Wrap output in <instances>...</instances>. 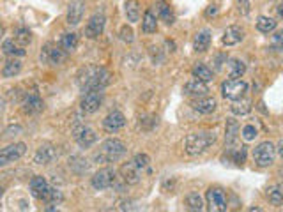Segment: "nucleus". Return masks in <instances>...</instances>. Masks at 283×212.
<instances>
[{"mask_svg": "<svg viewBox=\"0 0 283 212\" xmlns=\"http://www.w3.org/2000/svg\"><path fill=\"white\" fill-rule=\"evenodd\" d=\"M111 82V74L105 67L99 66H89L85 69H82V73L78 74V85L82 92L89 90H105Z\"/></svg>", "mask_w": 283, "mask_h": 212, "instance_id": "1", "label": "nucleus"}, {"mask_svg": "<svg viewBox=\"0 0 283 212\" xmlns=\"http://www.w3.org/2000/svg\"><path fill=\"white\" fill-rule=\"evenodd\" d=\"M126 143L119 138H108L101 143V149L94 154V159L96 163H117L119 159L124 158L126 154Z\"/></svg>", "mask_w": 283, "mask_h": 212, "instance_id": "2", "label": "nucleus"}, {"mask_svg": "<svg viewBox=\"0 0 283 212\" xmlns=\"http://www.w3.org/2000/svg\"><path fill=\"white\" fill-rule=\"evenodd\" d=\"M216 142V134L211 131H200V133H191L184 140V150L190 156L202 154L204 150L209 149L213 143Z\"/></svg>", "mask_w": 283, "mask_h": 212, "instance_id": "3", "label": "nucleus"}, {"mask_svg": "<svg viewBox=\"0 0 283 212\" xmlns=\"http://www.w3.org/2000/svg\"><path fill=\"white\" fill-rule=\"evenodd\" d=\"M246 92H248V83L241 78H230V80H227V82H223V85H221L223 98L230 99V101L242 99Z\"/></svg>", "mask_w": 283, "mask_h": 212, "instance_id": "4", "label": "nucleus"}, {"mask_svg": "<svg viewBox=\"0 0 283 212\" xmlns=\"http://www.w3.org/2000/svg\"><path fill=\"white\" fill-rule=\"evenodd\" d=\"M276 158V147L271 142H262L253 149V161L260 168L271 166Z\"/></svg>", "mask_w": 283, "mask_h": 212, "instance_id": "5", "label": "nucleus"}, {"mask_svg": "<svg viewBox=\"0 0 283 212\" xmlns=\"http://www.w3.org/2000/svg\"><path fill=\"white\" fill-rule=\"evenodd\" d=\"M73 137L77 140L78 145L83 147V149H89V147H92L98 142V134L94 133V129H90L83 122H77L73 126Z\"/></svg>", "mask_w": 283, "mask_h": 212, "instance_id": "6", "label": "nucleus"}, {"mask_svg": "<svg viewBox=\"0 0 283 212\" xmlns=\"http://www.w3.org/2000/svg\"><path fill=\"white\" fill-rule=\"evenodd\" d=\"M25 152H27V145L22 142L0 149V168H4V166L11 165V163L18 161V159H22L23 156H25Z\"/></svg>", "mask_w": 283, "mask_h": 212, "instance_id": "7", "label": "nucleus"}, {"mask_svg": "<svg viewBox=\"0 0 283 212\" xmlns=\"http://www.w3.org/2000/svg\"><path fill=\"white\" fill-rule=\"evenodd\" d=\"M67 53L62 50L61 45H53V43H48L41 51V62L48 64V66H61L66 61Z\"/></svg>", "mask_w": 283, "mask_h": 212, "instance_id": "8", "label": "nucleus"}, {"mask_svg": "<svg viewBox=\"0 0 283 212\" xmlns=\"http://www.w3.org/2000/svg\"><path fill=\"white\" fill-rule=\"evenodd\" d=\"M205 200H207V205H209V210L213 212H223L229 207L227 195L221 187H209L205 193Z\"/></svg>", "mask_w": 283, "mask_h": 212, "instance_id": "9", "label": "nucleus"}, {"mask_svg": "<svg viewBox=\"0 0 283 212\" xmlns=\"http://www.w3.org/2000/svg\"><path fill=\"white\" fill-rule=\"evenodd\" d=\"M115 181H117V174H115L114 168H101V170H98L94 174L90 184H92L94 189L103 191V189H108V187L114 186Z\"/></svg>", "mask_w": 283, "mask_h": 212, "instance_id": "10", "label": "nucleus"}, {"mask_svg": "<svg viewBox=\"0 0 283 212\" xmlns=\"http://www.w3.org/2000/svg\"><path fill=\"white\" fill-rule=\"evenodd\" d=\"M30 195L34 197L35 200H41V202H48V198H50L51 191H53V187L48 184V181L45 177H41V175H35V177H32L30 181Z\"/></svg>", "mask_w": 283, "mask_h": 212, "instance_id": "11", "label": "nucleus"}, {"mask_svg": "<svg viewBox=\"0 0 283 212\" xmlns=\"http://www.w3.org/2000/svg\"><path fill=\"white\" fill-rule=\"evenodd\" d=\"M103 105V90H89V92H83V98H82V110L85 113H96V111L101 108Z\"/></svg>", "mask_w": 283, "mask_h": 212, "instance_id": "12", "label": "nucleus"}, {"mask_svg": "<svg viewBox=\"0 0 283 212\" xmlns=\"http://www.w3.org/2000/svg\"><path fill=\"white\" fill-rule=\"evenodd\" d=\"M105 25H106V16L103 13H96L89 18L85 25V35L89 39H98L99 35L103 34L105 30Z\"/></svg>", "mask_w": 283, "mask_h": 212, "instance_id": "13", "label": "nucleus"}, {"mask_svg": "<svg viewBox=\"0 0 283 212\" xmlns=\"http://www.w3.org/2000/svg\"><path fill=\"white\" fill-rule=\"evenodd\" d=\"M83 13H85V0H71L67 6L66 23L69 27H77L82 22Z\"/></svg>", "mask_w": 283, "mask_h": 212, "instance_id": "14", "label": "nucleus"}, {"mask_svg": "<svg viewBox=\"0 0 283 212\" xmlns=\"http://www.w3.org/2000/svg\"><path fill=\"white\" fill-rule=\"evenodd\" d=\"M43 108H45V103H43L41 95L37 92H29V94L23 98L22 103V110L25 111L27 115H35V113H41Z\"/></svg>", "mask_w": 283, "mask_h": 212, "instance_id": "15", "label": "nucleus"}, {"mask_svg": "<svg viewBox=\"0 0 283 212\" xmlns=\"http://www.w3.org/2000/svg\"><path fill=\"white\" fill-rule=\"evenodd\" d=\"M57 158H59L57 149L53 145H50V143H45V145H41L35 150L34 163H37V165H51Z\"/></svg>", "mask_w": 283, "mask_h": 212, "instance_id": "16", "label": "nucleus"}, {"mask_svg": "<svg viewBox=\"0 0 283 212\" xmlns=\"http://www.w3.org/2000/svg\"><path fill=\"white\" fill-rule=\"evenodd\" d=\"M124 126H126L124 113H121V111L117 110L111 111V113H108L103 119V127H105V131H108V133H117V131L122 129Z\"/></svg>", "mask_w": 283, "mask_h": 212, "instance_id": "17", "label": "nucleus"}, {"mask_svg": "<svg viewBox=\"0 0 283 212\" xmlns=\"http://www.w3.org/2000/svg\"><path fill=\"white\" fill-rule=\"evenodd\" d=\"M121 175H122V181L126 184H129V186H135V184H138L142 181V170L135 165L133 161H129L121 166Z\"/></svg>", "mask_w": 283, "mask_h": 212, "instance_id": "18", "label": "nucleus"}, {"mask_svg": "<svg viewBox=\"0 0 283 212\" xmlns=\"http://www.w3.org/2000/svg\"><path fill=\"white\" fill-rule=\"evenodd\" d=\"M242 39H244V30H242L239 25H230V27H227L225 32H223L221 43L225 46H236L242 41Z\"/></svg>", "mask_w": 283, "mask_h": 212, "instance_id": "19", "label": "nucleus"}, {"mask_svg": "<svg viewBox=\"0 0 283 212\" xmlns=\"http://www.w3.org/2000/svg\"><path fill=\"white\" fill-rule=\"evenodd\" d=\"M191 106H193L195 111H198V113L202 115H209L213 113L214 110H216L218 103L214 98H209V95H200V98H197L193 103H191Z\"/></svg>", "mask_w": 283, "mask_h": 212, "instance_id": "20", "label": "nucleus"}, {"mask_svg": "<svg viewBox=\"0 0 283 212\" xmlns=\"http://www.w3.org/2000/svg\"><path fill=\"white\" fill-rule=\"evenodd\" d=\"M186 95H191V98H200V95H205L209 89H207L205 82H200V80L193 78L190 80V82H186L184 89H182Z\"/></svg>", "mask_w": 283, "mask_h": 212, "instance_id": "21", "label": "nucleus"}, {"mask_svg": "<svg viewBox=\"0 0 283 212\" xmlns=\"http://www.w3.org/2000/svg\"><path fill=\"white\" fill-rule=\"evenodd\" d=\"M140 2L138 0H126L124 2V14L129 23H137L140 20Z\"/></svg>", "mask_w": 283, "mask_h": 212, "instance_id": "22", "label": "nucleus"}, {"mask_svg": "<svg viewBox=\"0 0 283 212\" xmlns=\"http://www.w3.org/2000/svg\"><path fill=\"white\" fill-rule=\"evenodd\" d=\"M209 45H211V32L209 30H200L193 39V48L195 51L198 53H204V51L209 50Z\"/></svg>", "mask_w": 283, "mask_h": 212, "instance_id": "23", "label": "nucleus"}, {"mask_svg": "<svg viewBox=\"0 0 283 212\" xmlns=\"http://www.w3.org/2000/svg\"><path fill=\"white\" fill-rule=\"evenodd\" d=\"M158 30V18L153 9H147L142 20V32L143 34H154Z\"/></svg>", "mask_w": 283, "mask_h": 212, "instance_id": "24", "label": "nucleus"}, {"mask_svg": "<svg viewBox=\"0 0 283 212\" xmlns=\"http://www.w3.org/2000/svg\"><path fill=\"white\" fill-rule=\"evenodd\" d=\"M266 197H268L269 203L276 207L283 205V184H274V186H269L268 191H266Z\"/></svg>", "mask_w": 283, "mask_h": 212, "instance_id": "25", "label": "nucleus"}, {"mask_svg": "<svg viewBox=\"0 0 283 212\" xmlns=\"http://www.w3.org/2000/svg\"><path fill=\"white\" fill-rule=\"evenodd\" d=\"M2 50H4V53L9 55V57H23V55L27 53L25 48L22 45H18L14 39H6V41L2 43Z\"/></svg>", "mask_w": 283, "mask_h": 212, "instance_id": "26", "label": "nucleus"}, {"mask_svg": "<svg viewBox=\"0 0 283 212\" xmlns=\"http://www.w3.org/2000/svg\"><path fill=\"white\" fill-rule=\"evenodd\" d=\"M191 74H193V78H197V80H200V82H211V80L214 78V73H213V69L211 67H207L205 64H202V62H198L197 66L191 69Z\"/></svg>", "mask_w": 283, "mask_h": 212, "instance_id": "27", "label": "nucleus"}, {"mask_svg": "<svg viewBox=\"0 0 283 212\" xmlns=\"http://www.w3.org/2000/svg\"><path fill=\"white\" fill-rule=\"evenodd\" d=\"M59 45L62 46V50L66 53H73L74 50L78 48V35L74 32H67V34H62L61 43Z\"/></svg>", "mask_w": 283, "mask_h": 212, "instance_id": "28", "label": "nucleus"}, {"mask_svg": "<svg viewBox=\"0 0 283 212\" xmlns=\"http://www.w3.org/2000/svg\"><path fill=\"white\" fill-rule=\"evenodd\" d=\"M22 73V62L18 61L16 57H13L11 61H7L2 67V76L4 78H14Z\"/></svg>", "mask_w": 283, "mask_h": 212, "instance_id": "29", "label": "nucleus"}, {"mask_svg": "<svg viewBox=\"0 0 283 212\" xmlns=\"http://www.w3.org/2000/svg\"><path fill=\"white\" fill-rule=\"evenodd\" d=\"M156 7H158V14H159V18H161L163 22L166 23V25H172V23L175 22V16H174V11L170 9L168 4L163 2V0H159Z\"/></svg>", "mask_w": 283, "mask_h": 212, "instance_id": "30", "label": "nucleus"}, {"mask_svg": "<svg viewBox=\"0 0 283 212\" xmlns=\"http://www.w3.org/2000/svg\"><path fill=\"white\" fill-rule=\"evenodd\" d=\"M227 71H229L230 78H242V74L246 73V64L237 61V59H232V61H229V67H227Z\"/></svg>", "mask_w": 283, "mask_h": 212, "instance_id": "31", "label": "nucleus"}, {"mask_svg": "<svg viewBox=\"0 0 283 212\" xmlns=\"http://www.w3.org/2000/svg\"><path fill=\"white\" fill-rule=\"evenodd\" d=\"M257 29L262 32V34H271V32L276 30V22L269 16H260L257 20Z\"/></svg>", "mask_w": 283, "mask_h": 212, "instance_id": "32", "label": "nucleus"}, {"mask_svg": "<svg viewBox=\"0 0 283 212\" xmlns=\"http://www.w3.org/2000/svg\"><path fill=\"white\" fill-rule=\"evenodd\" d=\"M14 41L18 43V45H22L23 48H25L27 45H30L32 43V32L29 29H16L14 30Z\"/></svg>", "mask_w": 283, "mask_h": 212, "instance_id": "33", "label": "nucleus"}, {"mask_svg": "<svg viewBox=\"0 0 283 212\" xmlns=\"http://www.w3.org/2000/svg\"><path fill=\"white\" fill-rule=\"evenodd\" d=\"M230 110H232L234 115H248L250 111H252V103L250 101H241V99H237V101L232 103V106H230Z\"/></svg>", "mask_w": 283, "mask_h": 212, "instance_id": "34", "label": "nucleus"}, {"mask_svg": "<svg viewBox=\"0 0 283 212\" xmlns=\"http://www.w3.org/2000/svg\"><path fill=\"white\" fill-rule=\"evenodd\" d=\"M186 207L190 210H204V202H202L200 195L198 193H190L186 197Z\"/></svg>", "mask_w": 283, "mask_h": 212, "instance_id": "35", "label": "nucleus"}, {"mask_svg": "<svg viewBox=\"0 0 283 212\" xmlns=\"http://www.w3.org/2000/svg\"><path fill=\"white\" fill-rule=\"evenodd\" d=\"M246 154H248L246 147H237V149H230V156H232V161L236 163V165H242V163L246 161Z\"/></svg>", "mask_w": 283, "mask_h": 212, "instance_id": "36", "label": "nucleus"}, {"mask_svg": "<svg viewBox=\"0 0 283 212\" xmlns=\"http://www.w3.org/2000/svg\"><path fill=\"white\" fill-rule=\"evenodd\" d=\"M237 129H239L237 122L229 119V121H227V143H234V140L237 137Z\"/></svg>", "mask_w": 283, "mask_h": 212, "instance_id": "37", "label": "nucleus"}, {"mask_svg": "<svg viewBox=\"0 0 283 212\" xmlns=\"http://www.w3.org/2000/svg\"><path fill=\"white\" fill-rule=\"evenodd\" d=\"M241 134H242V138H244L246 142H252V140H255L258 137V131H257V127H255L253 124H248V126L242 127Z\"/></svg>", "mask_w": 283, "mask_h": 212, "instance_id": "38", "label": "nucleus"}, {"mask_svg": "<svg viewBox=\"0 0 283 212\" xmlns=\"http://www.w3.org/2000/svg\"><path fill=\"white\" fill-rule=\"evenodd\" d=\"M133 163L135 165H137L138 168H140V170L143 171V170H147V168H149V163H150V158L147 154H137L133 158Z\"/></svg>", "mask_w": 283, "mask_h": 212, "instance_id": "39", "label": "nucleus"}, {"mask_svg": "<svg viewBox=\"0 0 283 212\" xmlns=\"http://www.w3.org/2000/svg\"><path fill=\"white\" fill-rule=\"evenodd\" d=\"M121 39L124 43H133L135 41V35H133V29L131 27H127V25H124L121 29Z\"/></svg>", "mask_w": 283, "mask_h": 212, "instance_id": "40", "label": "nucleus"}, {"mask_svg": "<svg viewBox=\"0 0 283 212\" xmlns=\"http://www.w3.org/2000/svg\"><path fill=\"white\" fill-rule=\"evenodd\" d=\"M236 4H237V11L242 16L250 14V2L248 0H236Z\"/></svg>", "mask_w": 283, "mask_h": 212, "instance_id": "41", "label": "nucleus"}, {"mask_svg": "<svg viewBox=\"0 0 283 212\" xmlns=\"http://www.w3.org/2000/svg\"><path fill=\"white\" fill-rule=\"evenodd\" d=\"M273 48L283 50V32H278V34L273 35Z\"/></svg>", "mask_w": 283, "mask_h": 212, "instance_id": "42", "label": "nucleus"}, {"mask_svg": "<svg viewBox=\"0 0 283 212\" xmlns=\"http://www.w3.org/2000/svg\"><path fill=\"white\" fill-rule=\"evenodd\" d=\"M205 16L207 18H211V16H218V7L216 6H209L205 9Z\"/></svg>", "mask_w": 283, "mask_h": 212, "instance_id": "43", "label": "nucleus"}, {"mask_svg": "<svg viewBox=\"0 0 283 212\" xmlns=\"http://www.w3.org/2000/svg\"><path fill=\"white\" fill-rule=\"evenodd\" d=\"M276 152H278V154L281 156V159H283V140H281L280 143H278V147H276Z\"/></svg>", "mask_w": 283, "mask_h": 212, "instance_id": "44", "label": "nucleus"}, {"mask_svg": "<svg viewBox=\"0 0 283 212\" xmlns=\"http://www.w3.org/2000/svg\"><path fill=\"white\" fill-rule=\"evenodd\" d=\"M276 13H278V16H280V18H283V2L276 7Z\"/></svg>", "mask_w": 283, "mask_h": 212, "instance_id": "45", "label": "nucleus"}, {"mask_svg": "<svg viewBox=\"0 0 283 212\" xmlns=\"http://www.w3.org/2000/svg\"><path fill=\"white\" fill-rule=\"evenodd\" d=\"M2 108H4V101H2V98H0V111H2Z\"/></svg>", "mask_w": 283, "mask_h": 212, "instance_id": "46", "label": "nucleus"}, {"mask_svg": "<svg viewBox=\"0 0 283 212\" xmlns=\"http://www.w3.org/2000/svg\"><path fill=\"white\" fill-rule=\"evenodd\" d=\"M2 197H4V189L0 187V200H2Z\"/></svg>", "mask_w": 283, "mask_h": 212, "instance_id": "47", "label": "nucleus"}, {"mask_svg": "<svg viewBox=\"0 0 283 212\" xmlns=\"http://www.w3.org/2000/svg\"><path fill=\"white\" fill-rule=\"evenodd\" d=\"M0 34H2V27H0Z\"/></svg>", "mask_w": 283, "mask_h": 212, "instance_id": "48", "label": "nucleus"}]
</instances>
